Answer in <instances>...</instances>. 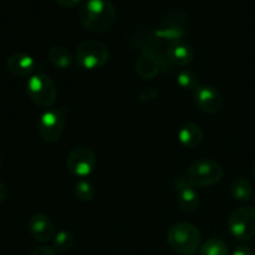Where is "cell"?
Instances as JSON below:
<instances>
[{"label": "cell", "instance_id": "3957f363", "mask_svg": "<svg viewBox=\"0 0 255 255\" xmlns=\"http://www.w3.org/2000/svg\"><path fill=\"white\" fill-rule=\"evenodd\" d=\"M26 94L30 101L44 109H49L56 102L57 89L55 82L44 72H37L29 77Z\"/></svg>", "mask_w": 255, "mask_h": 255}, {"label": "cell", "instance_id": "7402d4cb", "mask_svg": "<svg viewBox=\"0 0 255 255\" xmlns=\"http://www.w3.org/2000/svg\"><path fill=\"white\" fill-rule=\"evenodd\" d=\"M177 84L183 90H192L193 92L201 86L197 75L189 70H182L179 72L178 76H177Z\"/></svg>", "mask_w": 255, "mask_h": 255}, {"label": "cell", "instance_id": "52a82bcc", "mask_svg": "<svg viewBox=\"0 0 255 255\" xmlns=\"http://www.w3.org/2000/svg\"><path fill=\"white\" fill-rule=\"evenodd\" d=\"M232 236L241 242H248L255 237V207L243 206L237 208L228 219Z\"/></svg>", "mask_w": 255, "mask_h": 255}, {"label": "cell", "instance_id": "2e32d148", "mask_svg": "<svg viewBox=\"0 0 255 255\" xmlns=\"http://www.w3.org/2000/svg\"><path fill=\"white\" fill-rule=\"evenodd\" d=\"M134 71L142 80H153L159 74V61L152 52H144L134 64Z\"/></svg>", "mask_w": 255, "mask_h": 255}, {"label": "cell", "instance_id": "ffe728a7", "mask_svg": "<svg viewBox=\"0 0 255 255\" xmlns=\"http://www.w3.org/2000/svg\"><path fill=\"white\" fill-rule=\"evenodd\" d=\"M199 255H229V249L223 241L212 238L204 242L199 248Z\"/></svg>", "mask_w": 255, "mask_h": 255}, {"label": "cell", "instance_id": "30bf717a", "mask_svg": "<svg viewBox=\"0 0 255 255\" xmlns=\"http://www.w3.org/2000/svg\"><path fill=\"white\" fill-rule=\"evenodd\" d=\"M193 99L197 107L206 114H217L223 106L221 92L211 85H201L193 92Z\"/></svg>", "mask_w": 255, "mask_h": 255}, {"label": "cell", "instance_id": "f1b7e54d", "mask_svg": "<svg viewBox=\"0 0 255 255\" xmlns=\"http://www.w3.org/2000/svg\"><path fill=\"white\" fill-rule=\"evenodd\" d=\"M0 166H1V157H0Z\"/></svg>", "mask_w": 255, "mask_h": 255}, {"label": "cell", "instance_id": "d4e9b609", "mask_svg": "<svg viewBox=\"0 0 255 255\" xmlns=\"http://www.w3.org/2000/svg\"><path fill=\"white\" fill-rule=\"evenodd\" d=\"M55 1L59 6L65 7V9H72V7H76L82 0H55Z\"/></svg>", "mask_w": 255, "mask_h": 255}, {"label": "cell", "instance_id": "277c9868", "mask_svg": "<svg viewBox=\"0 0 255 255\" xmlns=\"http://www.w3.org/2000/svg\"><path fill=\"white\" fill-rule=\"evenodd\" d=\"M186 177L194 188H206L221 181L223 177V168L214 159L201 158L189 166Z\"/></svg>", "mask_w": 255, "mask_h": 255}, {"label": "cell", "instance_id": "5b68a950", "mask_svg": "<svg viewBox=\"0 0 255 255\" xmlns=\"http://www.w3.org/2000/svg\"><path fill=\"white\" fill-rule=\"evenodd\" d=\"M75 60L81 69L96 70L109 62L110 50L99 40H86L77 46Z\"/></svg>", "mask_w": 255, "mask_h": 255}, {"label": "cell", "instance_id": "484cf974", "mask_svg": "<svg viewBox=\"0 0 255 255\" xmlns=\"http://www.w3.org/2000/svg\"><path fill=\"white\" fill-rule=\"evenodd\" d=\"M233 255H255V253L248 246H239L234 249Z\"/></svg>", "mask_w": 255, "mask_h": 255}, {"label": "cell", "instance_id": "d6986e66", "mask_svg": "<svg viewBox=\"0 0 255 255\" xmlns=\"http://www.w3.org/2000/svg\"><path fill=\"white\" fill-rule=\"evenodd\" d=\"M52 241V248L56 253H66L74 246L75 237L70 231H60L55 234Z\"/></svg>", "mask_w": 255, "mask_h": 255}, {"label": "cell", "instance_id": "8fae6325", "mask_svg": "<svg viewBox=\"0 0 255 255\" xmlns=\"http://www.w3.org/2000/svg\"><path fill=\"white\" fill-rule=\"evenodd\" d=\"M173 187L177 192V203L182 211L191 213V212L198 209L199 204H201V198H199V194L196 188L191 186L187 177L176 178Z\"/></svg>", "mask_w": 255, "mask_h": 255}, {"label": "cell", "instance_id": "5bb4252c", "mask_svg": "<svg viewBox=\"0 0 255 255\" xmlns=\"http://www.w3.org/2000/svg\"><path fill=\"white\" fill-rule=\"evenodd\" d=\"M168 61L179 67H186L191 65L194 60V50L184 40L182 41L168 42L166 50Z\"/></svg>", "mask_w": 255, "mask_h": 255}, {"label": "cell", "instance_id": "6da1fadb", "mask_svg": "<svg viewBox=\"0 0 255 255\" xmlns=\"http://www.w3.org/2000/svg\"><path fill=\"white\" fill-rule=\"evenodd\" d=\"M117 12L110 0H85L79 10L82 26L94 34L110 31L116 22Z\"/></svg>", "mask_w": 255, "mask_h": 255}, {"label": "cell", "instance_id": "9a60e30c", "mask_svg": "<svg viewBox=\"0 0 255 255\" xmlns=\"http://www.w3.org/2000/svg\"><path fill=\"white\" fill-rule=\"evenodd\" d=\"M204 133L201 126L193 122H187L179 128L178 139L183 147L188 149L197 148L203 142Z\"/></svg>", "mask_w": 255, "mask_h": 255}, {"label": "cell", "instance_id": "603a6c76", "mask_svg": "<svg viewBox=\"0 0 255 255\" xmlns=\"http://www.w3.org/2000/svg\"><path fill=\"white\" fill-rule=\"evenodd\" d=\"M158 96V91H157L154 87H146V89L142 90L138 95L139 101L147 102V101H153Z\"/></svg>", "mask_w": 255, "mask_h": 255}, {"label": "cell", "instance_id": "ac0fdd59", "mask_svg": "<svg viewBox=\"0 0 255 255\" xmlns=\"http://www.w3.org/2000/svg\"><path fill=\"white\" fill-rule=\"evenodd\" d=\"M229 191L233 196L234 199L239 202H248L249 199L253 197V186L248 179L243 178V177H237L231 182L229 186Z\"/></svg>", "mask_w": 255, "mask_h": 255}, {"label": "cell", "instance_id": "7a4b0ae2", "mask_svg": "<svg viewBox=\"0 0 255 255\" xmlns=\"http://www.w3.org/2000/svg\"><path fill=\"white\" fill-rule=\"evenodd\" d=\"M167 242L179 255H194L201 248V232L193 224L179 222L169 228Z\"/></svg>", "mask_w": 255, "mask_h": 255}, {"label": "cell", "instance_id": "9c48e42d", "mask_svg": "<svg viewBox=\"0 0 255 255\" xmlns=\"http://www.w3.org/2000/svg\"><path fill=\"white\" fill-rule=\"evenodd\" d=\"M96 156L87 147H75L69 152L66 158V168L77 178L89 177L96 168Z\"/></svg>", "mask_w": 255, "mask_h": 255}, {"label": "cell", "instance_id": "83f0119b", "mask_svg": "<svg viewBox=\"0 0 255 255\" xmlns=\"http://www.w3.org/2000/svg\"><path fill=\"white\" fill-rule=\"evenodd\" d=\"M252 174H253V178L255 179V162L253 164V168H252Z\"/></svg>", "mask_w": 255, "mask_h": 255}, {"label": "cell", "instance_id": "44dd1931", "mask_svg": "<svg viewBox=\"0 0 255 255\" xmlns=\"http://www.w3.org/2000/svg\"><path fill=\"white\" fill-rule=\"evenodd\" d=\"M96 193L94 184L86 179H81L75 184V197L79 199L82 203H87V202L92 201Z\"/></svg>", "mask_w": 255, "mask_h": 255}, {"label": "cell", "instance_id": "4316f807", "mask_svg": "<svg viewBox=\"0 0 255 255\" xmlns=\"http://www.w3.org/2000/svg\"><path fill=\"white\" fill-rule=\"evenodd\" d=\"M7 198V187L2 182H0V203Z\"/></svg>", "mask_w": 255, "mask_h": 255}, {"label": "cell", "instance_id": "e0dca14e", "mask_svg": "<svg viewBox=\"0 0 255 255\" xmlns=\"http://www.w3.org/2000/svg\"><path fill=\"white\" fill-rule=\"evenodd\" d=\"M47 57H49L50 62L55 67L61 70L69 69L75 59L72 56L71 51L66 46H62V45H55V46L50 47L49 52H47Z\"/></svg>", "mask_w": 255, "mask_h": 255}, {"label": "cell", "instance_id": "7c38bea8", "mask_svg": "<svg viewBox=\"0 0 255 255\" xmlns=\"http://www.w3.org/2000/svg\"><path fill=\"white\" fill-rule=\"evenodd\" d=\"M36 62L31 55L26 52H14L6 60V69L14 76L24 79L34 75Z\"/></svg>", "mask_w": 255, "mask_h": 255}, {"label": "cell", "instance_id": "8992f818", "mask_svg": "<svg viewBox=\"0 0 255 255\" xmlns=\"http://www.w3.org/2000/svg\"><path fill=\"white\" fill-rule=\"evenodd\" d=\"M188 34V16L178 10H172L164 15L154 31L157 39L169 42L182 41Z\"/></svg>", "mask_w": 255, "mask_h": 255}, {"label": "cell", "instance_id": "4fadbf2b", "mask_svg": "<svg viewBox=\"0 0 255 255\" xmlns=\"http://www.w3.org/2000/svg\"><path fill=\"white\" fill-rule=\"evenodd\" d=\"M29 231L39 243H47L55 237V227L51 219L42 213L32 214L29 221Z\"/></svg>", "mask_w": 255, "mask_h": 255}, {"label": "cell", "instance_id": "ba28073f", "mask_svg": "<svg viewBox=\"0 0 255 255\" xmlns=\"http://www.w3.org/2000/svg\"><path fill=\"white\" fill-rule=\"evenodd\" d=\"M66 127V119L64 114L57 110H47L42 112L37 121V132L42 141L46 143H55L62 137Z\"/></svg>", "mask_w": 255, "mask_h": 255}, {"label": "cell", "instance_id": "cb8c5ba5", "mask_svg": "<svg viewBox=\"0 0 255 255\" xmlns=\"http://www.w3.org/2000/svg\"><path fill=\"white\" fill-rule=\"evenodd\" d=\"M30 255H56V252L54 251L52 247L39 246L30 253Z\"/></svg>", "mask_w": 255, "mask_h": 255}]
</instances>
